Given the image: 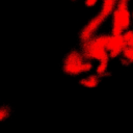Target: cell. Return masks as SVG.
<instances>
[{
	"instance_id": "obj_1",
	"label": "cell",
	"mask_w": 133,
	"mask_h": 133,
	"mask_svg": "<svg viewBox=\"0 0 133 133\" xmlns=\"http://www.w3.org/2000/svg\"><path fill=\"white\" fill-rule=\"evenodd\" d=\"M86 58L83 53L78 50H72L63 59L62 70L65 74L71 76H78L84 73V61Z\"/></svg>"
},
{
	"instance_id": "obj_2",
	"label": "cell",
	"mask_w": 133,
	"mask_h": 133,
	"mask_svg": "<svg viewBox=\"0 0 133 133\" xmlns=\"http://www.w3.org/2000/svg\"><path fill=\"white\" fill-rule=\"evenodd\" d=\"M112 29L111 34L113 35H122L123 32L129 29L132 21V15L128 9H119L116 8L112 12Z\"/></svg>"
},
{
	"instance_id": "obj_3",
	"label": "cell",
	"mask_w": 133,
	"mask_h": 133,
	"mask_svg": "<svg viewBox=\"0 0 133 133\" xmlns=\"http://www.w3.org/2000/svg\"><path fill=\"white\" fill-rule=\"evenodd\" d=\"M81 52L83 53L86 59L98 60V61H108L109 60V52L106 48L92 47L85 44L81 45Z\"/></svg>"
},
{
	"instance_id": "obj_4",
	"label": "cell",
	"mask_w": 133,
	"mask_h": 133,
	"mask_svg": "<svg viewBox=\"0 0 133 133\" xmlns=\"http://www.w3.org/2000/svg\"><path fill=\"white\" fill-rule=\"evenodd\" d=\"M127 47V44L122 35H109V39L106 46V49L109 52V57L110 58H115L118 55L122 54L123 50Z\"/></svg>"
},
{
	"instance_id": "obj_5",
	"label": "cell",
	"mask_w": 133,
	"mask_h": 133,
	"mask_svg": "<svg viewBox=\"0 0 133 133\" xmlns=\"http://www.w3.org/2000/svg\"><path fill=\"white\" fill-rule=\"evenodd\" d=\"M105 20L100 16H96L95 18H92L88 23L87 25L81 30L80 32V39H81V43H84V42H87L88 39H90L94 35H96V32L97 30L100 28V26L103 24Z\"/></svg>"
},
{
	"instance_id": "obj_6",
	"label": "cell",
	"mask_w": 133,
	"mask_h": 133,
	"mask_svg": "<svg viewBox=\"0 0 133 133\" xmlns=\"http://www.w3.org/2000/svg\"><path fill=\"white\" fill-rule=\"evenodd\" d=\"M118 0H103V3H102V7H101V10H100V16L106 20L107 18H109L112 12L114 11L115 7H116V3H117Z\"/></svg>"
},
{
	"instance_id": "obj_7",
	"label": "cell",
	"mask_w": 133,
	"mask_h": 133,
	"mask_svg": "<svg viewBox=\"0 0 133 133\" xmlns=\"http://www.w3.org/2000/svg\"><path fill=\"white\" fill-rule=\"evenodd\" d=\"M108 39H109V35L108 34H97V35H94L87 42H84L82 44H85V45H88V46H92V47L106 48Z\"/></svg>"
},
{
	"instance_id": "obj_8",
	"label": "cell",
	"mask_w": 133,
	"mask_h": 133,
	"mask_svg": "<svg viewBox=\"0 0 133 133\" xmlns=\"http://www.w3.org/2000/svg\"><path fill=\"white\" fill-rule=\"evenodd\" d=\"M100 81H101V76L96 74V75H88L87 77L82 78L79 81V83H80V85H82L84 87L95 88V87H97L99 85Z\"/></svg>"
},
{
	"instance_id": "obj_9",
	"label": "cell",
	"mask_w": 133,
	"mask_h": 133,
	"mask_svg": "<svg viewBox=\"0 0 133 133\" xmlns=\"http://www.w3.org/2000/svg\"><path fill=\"white\" fill-rule=\"evenodd\" d=\"M11 114V108L7 105H3L0 107V123L7 119Z\"/></svg>"
},
{
	"instance_id": "obj_10",
	"label": "cell",
	"mask_w": 133,
	"mask_h": 133,
	"mask_svg": "<svg viewBox=\"0 0 133 133\" xmlns=\"http://www.w3.org/2000/svg\"><path fill=\"white\" fill-rule=\"evenodd\" d=\"M122 55H123L124 59L127 60L128 63H132V62H133V47L127 46V47L123 50Z\"/></svg>"
},
{
	"instance_id": "obj_11",
	"label": "cell",
	"mask_w": 133,
	"mask_h": 133,
	"mask_svg": "<svg viewBox=\"0 0 133 133\" xmlns=\"http://www.w3.org/2000/svg\"><path fill=\"white\" fill-rule=\"evenodd\" d=\"M123 37L127 44V46L129 47H133V30H125L123 32Z\"/></svg>"
},
{
	"instance_id": "obj_12",
	"label": "cell",
	"mask_w": 133,
	"mask_h": 133,
	"mask_svg": "<svg viewBox=\"0 0 133 133\" xmlns=\"http://www.w3.org/2000/svg\"><path fill=\"white\" fill-rule=\"evenodd\" d=\"M107 68H108V61H99L96 72L99 76H103L107 72Z\"/></svg>"
},
{
	"instance_id": "obj_13",
	"label": "cell",
	"mask_w": 133,
	"mask_h": 133,
	"mask_svg": "<svg viewBox=\"0 0 133 133\" xmlns=\"http://www.w3.org/2000/svg\"><path fill=\"white\" fill-rule=\"evenodd\" d=\"M97 3H98V0H85L84 1V5L87 7H94Z\"/></svg>"
},
{
	"instance_id": "obj_14",
	"label": "cell",
	"mask_w": 133,
	"mask_h": 133,
	"mask_svg": "<svg viewBox=\"0 0 133 133\" xmlns=\"http://www.w3.org/2000/svg\"><path fill=\"white\" fill-rule=\"evenodd\" d=\"M131 15H132V21H133V11H132V14H131Z\"/></svg>"
},
{
	"instance_id": "obj_15",
	"label": "cell",
	"mask_w": 133,
	"mask_h": 133,
	"mask_svg": "<svg viewBox=\"0 0 133 133\" xmlns=\"http://www.w3.org/2000/svg\"><path fill=\"white\" fill-rule=\"evenodd\" d=\"M72 1H77V0H72Z\"/></svg>"
},
{
	"instance_id": "obj_16",
	"label": "cell",
	"mask_w": 133,
	"mask_h": 133,
	"mask_svg": "<svg viewBox=\"0 0 133 133\" xmlns=\"http://www.w3.org/2000/svg\"><path fill=\"white\" fill-rule=\"evenodd\" d=\"M125 1H128V2H129V0H125Z\"/></svg>"
}]
</instances>
